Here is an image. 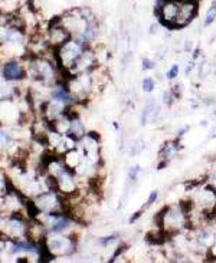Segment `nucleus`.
<instances>
[{
    "label": "nucleus",
    "mask_w": 216,
    "mask_h": 263,
    "mask_svg": "<svg viewBox=\"0 0 216 263\" xmlns=\"http://www.w3.org/2000/svg\"><path fill=\"white\" fill-rule=\"evenodd\" d=\"M155 223L158 229L164 230L167 234H176L179 231L189 229V216L185 210L177 206H169L160 210L155 216Z\"/></svg>",
    "instance_id": "obj_1"
},
{
    "label": "nucleus",
    "mask_w": 216,
    "mask_h": 263,
    "mask_svg": "<svg viewBox=\"0 0 216 263\" xmlns=\"http://www.w3.org/2000/svg\"><path fill=\"white\" fill-rule=\"evenodd\" d=\"M88 48V43L72 37L66 43H63L58 49H55V59L59 64L61 70H69L75 61L81 56V53Z\"/></svg>",
    "instance_id": "obj_2"
},
{
    "label": "nucleus",
    "mask_w": 216,
    "mask_h": 263,
    "mask_svg": "<svg viewBox=\"0 0 216 263\" xmlns=\"http://www.w3.org/2000/svg\"><path fill=\"white\" fill-rule=\"evenodd\" d=\"M189 198L192 200L196 209L205 211L209 216V219H212V213L216 209V192L212 187H209L208 184L200 186L199 183L190 189Z\"/></svg>",
    "instance_id": "obj_3"
},
{
    "label": "nucleus",
    "mask_w": 216,
    "mask_h": 263,
    "mask_svg": "<svg viewBox=\"0 0 216 263\" xmlns=\"http://www.w3.org/2000/svg\"><path fill=\"white\" fill-rule=\"evenodd\" d=\"M45 243L49 252L55 256H69L77 250V237L75 234H65V233H51L46 236Z\"/></svg>",
    "instance_id": "obj_4"
},
{
    "label": "nucleus",
    "mask_w": 216,
    "mask_h": 263,
    "mask_svg": "<svg viewBox=\"0 0 216 263\" xmlns=\"http://www.w3.org/2000/svg\"><path fill=\"white\" fill-rule=\"evenodd\" d=\"M28 229H29V225L26 223V220L19 211L12 213L6 219V222L4 219H1V233L6 234L7 239H12V240L26 239Z\"/></svg>",
    "instance_id": "obj_5"
},
{
    "label": "nucleus",
    "mask_w": 216,
    "mask_h": 263,
    "mask_svg": "<svg viewBox=\"0 0 216 263\" xmlns=\"http://www.w3.org/2000/svg\"><path fill=\"white\" fill-rule=\"evenodd\" d=\"M197 9H199V1L197 0H182L177 18H176V20L173 23V28L175 29H182V28H186L187 25H190V22L197 15Z\"/></svg>",
    "instance_id": "obj_6"
},
{
    "label": "nucleus",
    "mask_w": 216,
    "mask_h": 263,
    "mask_svg": "<svg viewBox=\"0 0 216 263\" xmlns=\"http://www.w3.org/2000/svg\"><path fill=\"white\" fill-rule=\"evenodd\" d=\"M46 39L49 42V46H52L54 49H58L63 43H66L69 39H72V35L62 25L61 18H55L54 22H51Z\"/></svg>",
    "instance_id": "obj_7"
},
{
    "label": "nucleus",
    "mask_w": 216,
    "mask_h": 263,
    "mask_svg": "<svg viewBox=\"0 0 216 263\" xmlns=\"http://www.w3.org/2000/svg\"><path fill=\"white\" fill-rule=\"evenodd\" d=\"M180 1H182V0H167V1L156 12V15L160 18L161 23H163L166 28L172 29V31H175L173 23H175V20H176V18H177L179 7H180Z\"/></svg>",
    "instance_id": "obj_8"
},
{
    "label": "nucleus",
    "mask_w": 216,
    "mask_h": 263,
    "mask_svg": "<svg viewBox=\"0 0 216 263\" xmlns=\"http://www.w3.org/2000/svg\"><path fill=\"white\" fill-rule=\"evenodd\" d=\"M97 55L95 52L91 51L90 48H87L81 56L75 61V64L71 66V69L68 70L71 75H79V73H85V72H91L97 66Z\"/></svg>",
    "instance_id": "obj_9"
},
{
    "label": "nucleus",
    "mask_w": 216,
    "mask_h": 263,
    "mask_svg": "<svg viewBox=\"0 0 216 263\" xmlns=\"http://www.w3.org/2000/svg\"><path fill=\"white\" fill-rule=\"evenodd\" d=\"M1 75H3V79H6L9 82H19L28 76V70L18 59H12V61H7L6 64H3Z\"/></svg>",
    "instance_id": "obj_10"
},
{
    "label": "nucleus",
    "mask_w": 216,
    "mask_h": 263,
    "mask_svg": "<svg viewBox=\"0 0 216 263\" xmlns=\"http://www.w3.org/2000/svg\"><path fill=\"white\" fill-rule=\"evenodd\" d=\"M74 140L77 141H81L85 135H87V131H85V125L84 123L77 117V118H72L71 120V128H69V134Z\"/></svg>",
    "instance_id": "obj_11"
},
{
    "label": "nucleus",
    "mask_w": 216,
    "mask_h": 263,
    "mask_svg": "<svg viewBox=\"0 0 216 263\" xmlns=\"http://www.w3.org/2000/svg\"><path fill=\"white\" fill-rule=\"evenodd\" d=\"M179 150H180V147L177 142H166L160 151V157H161V160L169 163V160H172L173 157H176L179 154Z\"/></svg>",
    "instance_id": "obj_12"
},
{
    "label": "nucleus",
    "mask_w": 216,
    "mask_h": 263,
    "mask_svg": "<svg viewBox=\"0 0 216 263\" xmlns=\"http://www.w3.org/2000/svg\"><path fill=\"white\" fill-rule=\"evenodd\" d=\"M156 111H157L156 102L155 101H149L144 105V109H143V114H141V125H146L152 118H155Z\"/></svg>",
    "instance_id": "obj_13"
},
{
    "label": "nucleus",
    "mask_w": 216,
    "mask_h": 263,
    "mask_svg": "<svg viewBox=\"0 0 216 263\" xmlns=\"http://www.w3.org/2000/svg\"><path fill=\"white\" fill-rule=\"evenodd\" d=\"M216 20V3H212V6L208 9L206 15H205V20H203V25L205 26H209L212 25Z\"/></svg>",
    "instance_id": "obj_14"
},
{
    "label": "nucleus",
    "mask_w": 216,
    "mask_h": 263,
    "mask_svg": "<svg viewBox=\"0 0 216 263\" xmlns=\"http://www.w3.org/2000/svg\"><path fill=\"white\" fill-rule=\"evenodd\" d=\"M155 87L156 82L152 76H146V78L143 79V82H141V88H143L144 92H153V91H155Z\"/></svg>",
    "instance_id": "obj_15"
},
{
    "label": "nucleus",
    "mask_w": 216,
    "mask_h": 263,
    "mask_svg": "<svg viewBox=\"0 0 216 263\" xmlns=\"http://www.w3.org/2000/svg\"><path fill=\"white\" fill-rule=\"evenodd\" d=\"M176 97H177V95L175 94L173 89H169V91L163 92V101H164V104H167V105H172V104L175 102Z\"/></svg>",
    "instance_id": "obj_16"
},
{
    "label": "nucleus",
    "mask_w": 216,
    "mask_h": 263,
    "mask_svg": "<svg viewBox=\"0 0 216 263\" xmlns=\"http://www.w3.org/2000/svg\"><path fill=\"white\" fill-rule=\"evenodd\" d=\"M205 183H206L209 187H212V189L216 192V170H214V171H211V173H209V175L206 177Z\"/></svg>",
    "instance_id": "obj_17"
},
{
    "label": "nucleus",
    "mask_w": 216,
    "mask_h": 263,
    "mask_svg": "<svg viewBox=\"0 0 216 263\" xmlns=\"http://www.w3.org/2000/svg\"><path fill=\"white\" fill-rule=\"evenodd\" d=\"M179 75V65H173L169 70H167V73H166V76H167V79H175L176 76Z\"/></svg>",
    "instance_id": "obj_18"
},
{
    "label": "nucleus",
    "mask_w": 216,
    "mask_h": 263,
    "mask_svg": "<svg viewBox=\"0 0 216 263\" xmlns=\"http://www.w3.org/2000/svg\"><path fill=\"white\" fill-rule=\"evenodd\" d=\"M155 68H156V61L150 59V58H144V59H143V69H146V70H152V69H155Z\"/></svg>",
    "instance_id": "obj_19"
},
{
    "label": "nucleus",
    "mask_w": 216,
    "mask_h": 263,
    "mask_svg": "<svg viewBox=\"0 0 216 263\" xmlns=\"http://www.w3.org/2000/svg\"><path fill=\"white\" fill-rule=\"evenodd\" d=\"M157 197H158V193H157L156 190L155 192H152V193H150V197H149L147 203H146V206H144L143 209H149L150 206H153L156 203V200H157Z\"/></svg>",
    "instance_id": "obj_20"
},
{
    "label": "nucleus",
    "mask_w": 216,
    "mask_h": 263,
    "mask_svg": "<svg viewBox=\"0 0 216 263\" xmlns=\"http://www.w3.org/2000/svg\"><path fill=\"white\" fill-rule=\"evenodd\" d=\"M209 72H211V65L208 64V62H203L202 65H200V76H208L209 75Z\"/></svg>",
    "instance_id": "obj_21"
},
{
    "label": "nucleus",
    "mask_w": 216,
    "mask_h": 263,
    "mask_svg": "<svg viewBox=\"0 0 216 263\" xmlns=\"http://www.w3.org/2000/svg\"><path fill=\"white\" fill-rule=\"evenodd\" d=\"M140 173V167H133L130 170V174H128V178L130 180H137V174Z\"/></svg>",
    "instance_id": "obj_22"
},
{
    "label": "nucleus",
    "mask_w": 216,
    "mask_h": 263,
    "mask_svg": "<svg viewBox=\"0 0 216 263\" xmlns=\"http://www.w3.org/2000/svg\"><path fill=\"white\" fill-rule=\"evenodd\" d=\"M211 138H216V127L212 130V134H211Z\"/></svg>",
    "instance_id": "obj_23"
}]
</instances>
